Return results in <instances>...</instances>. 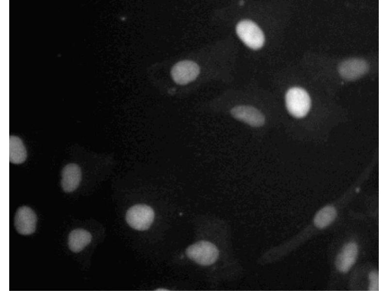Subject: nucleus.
Masks as SVG:
<instances>
[{
  "label": "nucleus",
  "mask_w": 388,
  "mask_h": 291,
  "mask_svg": "<svg viewBox=\"0 0 388 291\" xmlns=\"http://www.w3.org/2000/svg\"><path fill=\"white\" fill-rule=\"evenodd\" d=\"M368 70L367 64L361 59H353L342 62L339 67V72L342 77L351 80L364 74Z\"/></svg>",
  "instance_id": "obj_9"
},
{
  "label": "nucleus",
  "mask_w": 388,
  "mask_h": 291,
  "mask_svg": "<svg viewBox=\"0 0 388 291\" xmlns=\"http://www.w3.org/2000/svg\"><path fill=\"white\" fill-rule=\"evenodd\" d=\"M92 237V235L89 231L81 228L75 229L69 234V248L72 252H79L90 243Z\"/></svg>",
  "instance_id": "obj_11"
},
{
  "label": "nucleus",
  "mask_w": 388,
  "mask_h": 291,
  "mask_svg": "<svg viewBox=\"0 0 388 291\" xmlns=\"http://www.w3.org/2000/svg\"><path fill=\"white\" fill-rule=\"evenodd\" d=\"M27 156V150L21 139L16 136H10V162L15 164L21 163L26 160Z\"/></svg>",
  "instance_id": "obj_12"
},
{
  "label": "nucleus",
  "mask_w": 388,
  "mask_h": 291,
  "mask_svg": "<svg viewBox=\"0 0 388 291\" xmlns=\"http://www.w3.org/2000/svg\"><path fill=\"white\" fill-rule=\"evenodd\" d=\"M357 246L354 242L346 244L336 259L338 269L343 273L347 272L355 263L357 255Z\"/></svg>",
  "instance_id": "obj_10"
},
{
  "label": "nucleus",
  "mask_w": 388,
  "mask_h": 291,
  "mask_svg": "<svg viewBox=\"0 0 388 291\" xmlns=\"http://www.w3.org/2000/svg\"><path fill=\"white\" fill-rule=\"evenodd\" d=\"M285 99L289 112L294 117H303L310 109V98L307 91L302 88L295 87L289 89Z\"/></svg>",
  "instance_id": "obj_2"
},
{
  "label": "nucleus",
  "mask_w": 388,
  "mask_h": 291,
  "mask_svg": "<svg viewBox=\"0 0 388 291\" xmlns=\"http://www.w3.org/2000/svg\"><path fill=\"white\" fill-rule=\"evenodd\" d=\"M187 256L196 263L208 266L217 260L219 252L212 243L200 241L188 246L185 251Z\"/></svg>",
  "instance_id": "obj_1"
},
{
  "label": "nucleus",
  "mask_w": 388,
  "mask_h": 291,
  "mask_svg": "<svg viewBox=\"0 0 388 291\" xmlns=\"http://www.w3.org/2000/svg\"><path fill=\"white\" fill-rule=\"evenodd\" d=\"M81 178L80 167L75 163L67 164L62 171L61 185L63 189L67 193L74 191L79 186Z\"/></svg>",
  "instance_id": "obj_8"
},
{
  "label": "nucleus",
  "mask_w": 388,
  "mask_h": 291,
  "mask_svg": "<svg viewBox=\"0 0 388 291\" xmlns=\"http://www.w3.org/2000/svg\"><path fill=\"white\" fill-rule=\"evenodd\" d=\"M156 290L157 291H167V290H165L164 289H157Z\"/></svg>",
  "instance_id": "obj_15"
},
{
  "label": "nucleus",
  "mask_w": 388,
  "mask_h": 291,
  "mask_svg": "<svg viewBox=\"0 0 388 291\" xmlns=\"http://www.w3.org/2000/svg\"><path fill=\"white\" fill-rule=\"evenodd\" d=\"M231 113L234 118L252 127H260L265 122L262 113L256 108L250 106H236L231 109Z\"/></svg>",
  "instance_id": "obj_7"
},
{
  "label": "nucleus",
  "mask_w": 388,
  "mask_h": 291,
  "mask_svg": "<svg viewBox=\"0 0 388 291\" xmlns=\"http://www.w3.org/2000/svg\"><path fill=\"white\" fill-rule=\"evenodd\" d=\"M153 209L146 204H136L126 212V220L132 228L140 231L147 230L154 219Z\"/></svg>",
  "instance_id": "obj_4"
},
{
  "label": "nucleus",
  "mask_w": 388,
  "mask_h": 291,
  "mask_svg": "<svg viewBox=\"0 0 388 291\" xmlns=\"http://www.w3.org/2000/svg\"><path fill=\"white\" fill-rule=\"evenodd\" d=\"M36 215L30 207L22 206L17 210L14 224L19 233L25 235L33 233L36 229Z\"/></svg>",
  "instance_id": "obj_6"
},
{
  "label": "nucleus",
  "mask_w": 388,
  "mask_h": 291,
  "mask_svg": "<svg viewBox=\"0 0 388 291\" xmlns=\"http://www.w3.org/2000/svg\"><path fill=\"white\" fill-rule=\"evenodd\" d=\"M337 216L336 209L332 206H326L320 210L315 215L314 222L319 228L328 226L335 219Z\"/></svg>",
  "instance_id": "obj_13"
},
{
  "label": "nucleus",
  "mask_w": 388,
  "mask_h": 291,
  "mask_svg": "<svg viewBox=\"0 0 388 291\" xmlns=\"http://www.w3.org/2000/svg\"><path fill=\"white\" fill-rule=\"evenodd\" d=\"M369 279L370 284L369 290L378 291V274L375 271L372 272L369 275Z\"/></svg>",
  "instance_id": "obj_14"
},
{
  "label": "nucleus",
  "mask_w": 388,
  "mask_h": 291,
  "mask_svg": "<svg viewBox=\"0 0 388 291\" xmlns=\"http://www.w3.org/2000/svg\"><path fill=\"white\" fill-rule=\"evenodd\" d=\"M236 32L244 44L251 49H259L264 44L263 32L251 20L245 19L240 21L236 26Z\"/></svg>",
  "instance_id": "obj_3"
},
{
  "label": "nucleus",
  "mask_w": 388,
  "mask_h": 291,
  "mask_svg": "<svg viewBox=\"0 0 388 291\" xmlns=\"http://www.w3.org/2000/svg\"><path fill=\"white\" fill-rule=\"evenodd\" d=\"M199 67L192 61L178 62L172 68L171 76L178 84L184 85L194 81L199 74Z\"/></svg>",
  "instance_id": "obj_5"
}]
</instances>
